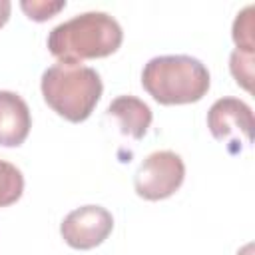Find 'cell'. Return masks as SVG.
<instances>
[{
  "label": "cell",
  "mask_w": 255,
  "mask_h": 255,
  "mask_svg": "<svg viewBox=\"0 0 255 255\" xmlns=\"http://www.w3.org/2000/svg\"><path fill=\"white\" fill-rule=\"evenodd\" d=\"M207 128L211 135L231 147V153L251 143L253 112L239 98H219L207 112Z\"/></svg>",
  "instance_id": "5"
},
{
  "label": "cell",
  "mask_w": 255,
  "mask_h": 255,
  "mask_svg": "<svg viewBox=\"0 0 255 255\" xmlns=\"http://www.w3.org/2000/svg\"><path fill=\"white\" fill-rule=\"evenodd\" d=\"M20 8L34 22H46L66 8V0H22Z\"/></svg>",
  "instance_id": "12"
},
{
  "label": "cell",
  "mask_w": 255,
  "mask_h": 255,
  "mask_svg": "<svg viewBox=\"0 0 255 255\" xmlns=\"http://www.w3.org/2000/svg\"><path fill=\"white\" fill-rule=\"evenodd\" d=\"M24 193V175L10 161L0 159V207L16 203Z\"/></svg>",
  "instance_id": "9"
},
{
  "label": "cell",
  "mask_w": 255,
  "mask_h": 255,
  "mask_svg": "<svg viewBox=\"0 0 255 255\" xmlns=\"http://www.w3.org/2000/svg\"><path fill=\"white\" fill-rule=\"evenodd\" d=\"M114 229L112 213L102 205H82L70 211L60 223L62 239L80 251L94 249L108 239Z\"/></svg>",
  "instance_id": "6"
},
{
  "label": "cell",
  "mask_w": 255,
  "mask_h": 255,
  "mask_svg": "<svg viewBox=\"0 0 255 255\" xmlns=\"http://www.w3.org/2000/svg\"><path fill=\"white\" fill-rule=\"evenodd\" d=\"M185 179V163L171 149L149 153L137 167L133 177L135 193L147 201L171 197Z\"/></svg>",
  "instance_id": "4"
},
{
  "label": "cell",
  "mask_w": 255,
  "mask_h": 255,
  "mask_svg": "<svg viewBox=\"0 0 255 255\" xmlns=\"http://www.w3.org/2000/svg\"><path fill=\"white\" fill-rule=\"evenodd\" d=\"M32 128L28 104L14 92L0 90V145L18 147Z\"/></svg>",
  "instance_id": "7"
},
{
  "label": "cell",
  "mask_w": 255,
  "mask_h": 255,
  "mask_svg": "<svg viewBox=\"0 0 255 255\" xmlns=\"http://www.w3.org/2000/svg\"><path fill=\"white\" fill-rule=\"evenodd\" d=\"M124 40L120 22L108 12H84L48 34V50L60 62L82 64L84 60L106 58L114 54Z\"/></svg>",
  "instance_id": "1"
},
{
  "label": "cell",
  "mask_w": 255,
  "mask_h": 255,
  "mask_svg": "<svg viewBox=\"0 0 255 255\" xmlns=\"http://www.w3.org/2000/svg\"><path fill=\"white\" fill-rule=\"evenodd\" d=\"M10 12H12V4H10L8 0H0V28L8 22Z\"/></svg>",
  "instance_id": "13"
},
{
  "label": "cell",
  "mask_w": 255,
  "mask_h": 255,
  "mask_svg": "<svg viewBox=\"0 0 255 255\" xmlns=\"http://www.w3.org/2000/svg\"><path fill=\"white\" fill-rule=\"evenodd\" d=\"M237 255H253V245H251V243H247L243 249H239V251H237Z\"/></svg>",
  "instance_id": "14"
},
{
  "label": "cell",
  "mask_w": 255,
  "mask_h": 255,
  "mask_svg": "<svg viewBox=\"0 0 255 255\" xmlns=\"http://www.w3.org/2000/svg\"><path fill=\"white\" fill-rule=\"evenodd\" d=\"M40 88L44 102L72 124L88 120L104 92L102 78L94 68L70 62H58L46 68Z\"/></svg>",
  "instance_id": "2"
},
{
  "label": "cell",
  "mask_w": 255,
  "mask_h": 255,
  "mask_svg": "<svg viewBox=\"0 0 255 255\" xmlns=\"http://www.w3.org/2000/svg\"><path fill=\"white\" fill-rule=\"evenodd\" d=\"M229 70L235 78V82L251 92V84H253V54H247V52H241V50H233L231 52V58H229Z\"/></svg>",
  "instance_id": "11"
},
{
  "label": "cell",
  "mask_w": 255,
  "mask_h": 255,
  "mask_svg": "<svg viewBox=\"0 0 255 255\" xmlns=\"http://www.w3.org/2000/svg\"><path fill=\"white\" fill-rule=\"evenodd\" d=\"M108 116L118 120L120 131L133 139H141L151 124L149 106L135 96H118L108 106Z\"/></svg>",
  "instance_id": "8"
},
{
  "label": "cell",
  "mask_w": 255,
  "mask_h": 255,
  "mask_svg": "<svg viewBox=\"0 0 255 255\" xmlns=\"http://www.w3.org/2000/svg\"><path fill=\"white\" fill-rule=\"evenodd\" d=\"M209 84L211 78L205 64L185 54L155 56L141 72L143 90L163 106L199 102L207 94Z\"/></svg>",
  "instance_id": "3"
},
{
  "label": "cell",
  "mask_w": 255,
  "mask_h": 255,
  "mask_svg": "<svg viewBox=\"0 0 255 255\" xmlns=\"http://www.w3.org/2000/svg\"><path fill=\"white\" fill-rule=\"evenodd\" d=\"M233 42L237 44V50L255 54V42H253V6H245L235 22H233Z\"/></svg>",
  "instance_id": "10"
}]
</instances>
